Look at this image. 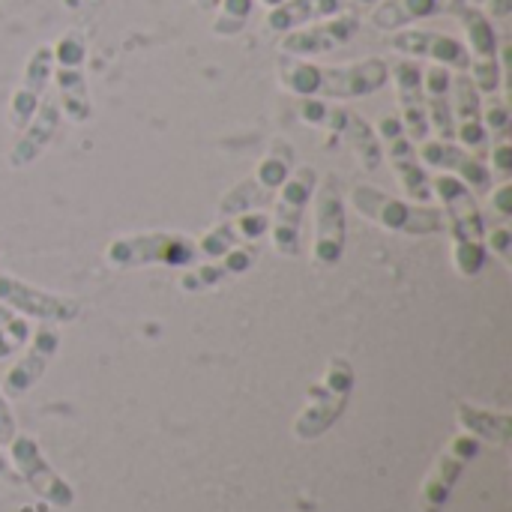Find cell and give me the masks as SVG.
<instances>
[{"instance_id":"cell-1","label":"cell","mask_w":512,"mask_h":512,"mask_svg":"<svg viewBox=\"0 0 512 512\" xmlns=\"http://www.w3.org/2000/svg\"><path fill=\"white\" fill-rule=\"evenodd\" d=\"M390 63L384 57L354 60L348 66H318L285 57L279 63V84L300 99H363L387 87Z\"/></svg>"},{"instance_id":"cell-2","label":"cell","mask_w":512,"mask_h":512,"mask_svg":"<svg viewBox=\"0 0 512 512\" xmlns=\"http://www.w3.org/2000/svg\"><path fill=\"white\" fill-rule=\"evenodd\" d=\"M348 204L369 222L381 225L384 231L405 234V237H435L447 231V219L441 207L402 201L387 195L384 189L372 183H357L348 192Z\"/></svg>"},{"instance_id":"cell-3","label":"cell","mask_w":512,"mask_h":512,"mask_svg":"<svg viewBox=\"0 0 512 512\" xmlns=\"http://www.w3.org/2000/svg\"><path fill=\"white\" fill-rule=\"evenodd\" d=\"M198 261V243L180 231H141L120 234L105 246V264L111 270H141V267H192Z\"/></svg>"},{"instance_id":"cell-4","label":"cell","mask_w":512,"mask_h":512,"mask_svg":"<svg viewBox=\"0 0 512 512\" xmlns=\"http://www.w3.org/2000/svg\"><path fill=\"white\" fill-rule=\"evenodd\" d=\"M357 375L351 360L345 357H330L321 381H315L309 387V402L300 411V417L294 420V438L300 441H318L321 435H327L339 417L348 408V399L354 393Z\"/></svg>"},{"instance_id":"cell-5","label":"cell","mask_w":512,"mask_h":512,"mask_svg":"<svg viewBox=\"0 0 512 512\" xmlns=\"http://www.w3.org/2000/svg\"><path fill=\"white\" fill-rule=\"evenodd\" d=\"M54 96L60 102V111L69 123H87L93 117V99L84 75V60H87V42L81 30H66L54 45Z\"/></svg>"},{"instance_id":"cell-6","label":"cell","mask_w":512,"mask_h":512,"mask_svg":"<svg viewBox=\"0 0 512 512\" xmlns=\"http://www.w3.org/2000/svg\"><path fill=\"white\" fill-rule=\"evenodd\" d=\"M321 174L312 165H300L288 174V180L276 189L273 198V219H270V240L273 249L285 258H297L303 246V216L315 195Z\"/></svg>"},{"instance_id":"cell-7","label":"cell","mask_w":512,"mask_h":512,"mask_svg":"<svg viewBox=\"0 0 512 512\" xmlns=\"http://www.w3.org/2000/svg\"><path fill=\"white\" fill-rule=\"evenodd\" d=\"M297 114H300L303 123L339 135L357 153V159L363 162V168H369V171H378L381 168V162H384L381 138H378L375 126L366 117H360L357 111L342 108V105H327L324 99H303L300 108H297Z\"/></svg>"},{"instance_id":"cell-8","label":"cell","mask_w":512,"mask_h":512,"mask_svg":"<svg viewBox=\"0 0 512 512\" xmlns=\"http://www.w3.org/2000/svg\"><path fill=\"white\" fill-rule=\"evenodd\" d=\"M315 246L312 261L318 267H336L345 258L348 243V210H345V189L336 174H327L315 186Z\"/></svg>"},{"instance_id":"cell-9","label":"cell","mask_w":512,"mask_h":512,"mask_svg":"<svg viewBox=\"0 0 512 512\" xmlns=\"http://www.w3.org/2000/svg\"><path fill=\"white\" fill-rule=\"evenodd\" d=\"M6 447H9L12 468L18 471V477L24 480V486L36 498H42L54 510H72L75 507L78 495H75L72 483L51 468V462L45 459V453L33 435H15Z\"/></svg>"},{"instance_id":"cell-10","label":"cell","mask_w":512,"mask_h":512,"mask_svg":"<svg viewBox=\"0 0 512 512\" xmlns=\"http://www.w3.org/2000/svg\"><path fill=\"white\" fill-rule=\"evenodd\" d=\"M0 306L12 309L15 315L24 318H36L39 324H72L81 318V303L66 297V294H54L45 291L39 285H30L18 276L0 273Z\"/></svg>"},{"instance_id":"cell-11","label":"cell","mask_w":512,"mask_h":512,"mask_svg":"<svg viewBox=\"0 0 512 512\" xmlns=\"http://www.w3.org/2000/svg\"><path fill=\"white\" fill-rule=\"evenodd\" d=\"M357 30H360V15L354 9H345L339 15H330V18H321L306 27L282 33L279 51L285 57H297V60L333 54V51L345 48L357 36Z\"/></svg>"},{"instance_id":"cell-12","label":"cell","mask_w":512,"mask_h":512,"mask_svg":"<svg viewBox=\"0 0 512 512\" xmlns=\"http://www.w3.org/2000/svg\"><path fill=\"white\" fill-rule=\"evenodd\" d=\"M432 192L444 204L447 231L453 234V243H486L489 219L480 207V198L453 174H438L432 180Z\"/></svg>"},{"instance_id":"cell-13","label":"cell","mask_w":512,"mask_h":512,"mask_svg":"<svg viewBox=\"0 0 512 512\" xmlns=\"http://www.w3.org/2000/svg\"><path fill=\"white\" fill-rule=\"evenodd\" d=\"M375 132H378L381 147L390 156V162H393V168H396V174H399L408 198H414L417 204H429L432 201V177H429L426 165L420 162L417 144L408 138L402 120L393 117V114H387V117L378 120Z\"/></svg>"},{"instance_id":"cell-14","label":"cell","mask_w":512,"mask_h":512,"mask_svg":"<svg viewBox=\"0 0 512 512\" xmlns=\"http://www.w3.org/2000/svg\"><path fill=\"white\" fill-rule=\"evenodd\" d=\"M480 441L471 438V435H456L444 453L438 456L435 468L429 471V477L423 480V489H420V510L423 512H444L459 477L465 474V468L480 456Z\"/></svg>"},{"instance_id":"cell-15","label":"cell","mask_w":512,"mask_h":512,"mask_svg":"<svg viewBox=\"0 0 512 512\" xmlns=\"http://www.w3.org/2000/svg\"><path fill=\"white\" fill-rule=\"evenodd\" d=\"M420 162L426 168H435V171H450L453 177H459L465 186H471L474 195H489L492 192V168L483 156L465 150L462 144L456 141H423L420 147Z\"/></svg>"},{"instance_id":"cell-16","label":"cell","mask_w":512,"mask_h":512,"mask_svg":"<svg viewBox=\"0 0 512 512\" xmlns=\"http://www.w3.org/2000/svg\"><path fill=\"white\" fill-rule=\"evenodd\" d=\"M450 99H453V123H456V141L483 156L489 153V132L483 123V93L474 87L468 72H456L450 81Z\"/></svg>"},{"instance_id":"cell-17","label":"cell","mask_w":512,"mask_h":512,"mask_svg":"<svg viewBox=\"0 0 512 512\" xmlns=\"http://www.w3.org/2000/svg\"><path fill=\"white\" fill-rule=\"evenodd\" d=\"M393 51L411 57V60H435L438 66L468 72L471 69V54L462 39L438 30H396L390 39Z\"/></svg>"},{"instance_id":"cell-18","label":"cell","mask_w":512,"mask_h":512,"mask_svg":"<svg viewBox=\"0 0 512 512\" xmlns=\"http://www.w3.org/2000/svg\"><path fill=\"white\" fill-rule=\"evenodd\" d=\"M51 72H54V54H51V45H36L24 63V72H21V81L9 99V126L15 132H21L30 117L36 114L39 102L45 99L48 93V84H51Z\"/></svg>"},{"instance_id":"cell-19","label":"cell","mask_w":512,"mask_h":512,"mask_svg":"<svg viewBox=\"0 0 512 512\" xmlns=\"http://www.w3.org/2000/svg\"><path fill=\"white\" fill-rule=\"evenodd\" d=\"M57 351H60V333L51 327V324H42L36 333H33V342H30V348L15 360V366L6 372V378H3V396L6 399H21V396H27L39 381H42V375L48 372V366H51V360L57 357Z\"/></svg>"},{"instance_id":"cell-20","label":"cell","mask_w":512,"mask_h":512,"mask_svg":"<svg viewBox=\"0 0 512 512\" xmlns=\"http://www.w3.org/2000/svg\"><path fill=\"white\" fill-rule=\"evenodd\" d=\"M390 78L396 81V99L402 111V126L414 144L429 141V117H426V96H423V66L411 57L396 60L390 66Z\"/></svg>"},{"instance_id":"cell-21","label":"cell","mask_w":512,"mask_h":512,"mask_svg":"<svg viewBox=\"0 0 512 512\" xmlns=\"http://www.w3.org/2000/svg\"><path fill=\"white\" fill-rule=\"evenodd\" d=\"M60 120H63V111H60L57 96H54V93H45V99L39 102L36 114H33L30 123L18 132L15 144L9 147V168L21 171V168L33 165V162L51 147V141L57 138Z\"/></svg>"},{"instance_id":"cell-22","label":"cell","mask_w":512,"mask_h":512,"mask_svg":"<svg viewBox=\"0 0 512 512\" xmlns=\"http://www.w3.org/2000/svg\"><path fill=\"white\" fill-rule=\"evenodd\" d=\"M465 6H468V0H378L369 21H372V27H378L384 33H396L420 18L459 15Z\"/></svg>"},{"instance_id":"cell-23","label":"cell","mask_w":512,"mask_h":512,"mask_svg":"<svg viewBox=\"0 0 512 512\" xmlns=\"http://www.w3.org/2000/svg\"><path fill=\"white\" fill-rule=\"evenodd\" d=\"M450 81H453V72H450L447 66L432 63V66L423 72V96H426V117H429V129H435L441 141H456Z\"/></svg>"},{"instance_id":"cell-24","label":"cell","mask_w":512,"mask_h":512,"mask_svg":"<svg viewBox=\"0 0 512 512\" xmlns=\"http://www.w3.org/2000/svg\"><path fill=\"white\" fill-rule=\"evenodd\" d=\"M348 0H282L279 6L267 9V27L273 33H288L297 27H306L312 21L330 18L345 12Z\"/></svg>"},{"instance_id":"cell-25","label":"cell","mask_w":512,"mask_h":512,"mask_svg":"<svg viewBox=\"0 0 512 512\" xmlns=\"http://www.w3.org/2000/svg\"><path fill=\"white\" fill-rule=\"evenodd\" d=\"M456 423L465 435L477 438L480 444H510L512 414L507 411H489L471 402H462L456 408Z\"/></svg>"},{"instance_id":"cell-26","label":"cell","mask_w":512,"mask_h":512,"mask_svg":"<svg viewBox=\"0 0 512 512\" xmlns=\"http://www.w3.org/2000/svg\"><path fill=\"white\" fill-rule=\"evenodd\" d=\"M273 198H276L273 189L261 186L255 177H246V180L234 183V186L222 195L216 213H219L222 219H234V216H243V213H258V210L270 207Z\"/></svg>"},{"instance_id":"cell-27","label":"cell","mask_w":512,"mask_h":512,"mask_svg":"<svg viewBox=\"0 0 512 512\" xmlns=\"http://www.w3.org/2000/svg\"><path fill=\"white\" fill-rule=\"evenodd\" d=\"M297 168V162H294V150H291V144L285 141V138H276L273 144H270V150H267V156L255 165V180L261 183V186H267V189H279L285 180H288V174Z\"/></svg>"},{"instance_id":"cell-28","label":"cell","mask_w":512,"mask_h":512,"mask_svg":"<svg viewBox=\"0 0 512 512\" xmlns=\"http://www.w3.org/2000/svg\"><path fill=\"white\" fill-rule=\"evenodd\" d=\"M195 243H198V258L216 261V258L228 255L231 249H237L240 243H246V240H243V234H240L237 219H225V222H216V225H213L201 240H195Z\"/></svg>"},{"instance_id":"cell-29","label":"cell","mask_w":512,"mask_h":512,"mask_svg":"<svg viewBox=\"0 0 512 512\" xmlns=\"http://www.w3.org/2000/svg\"><path fill=\"white\" fill-rule=\"evenodd\" d=\"M255 12V0H219L216 18H213V33L222 39L240 36Z\"/></svg>"},{"instance_id":"cell-30","label":"cell","mask_w":512,"mask_h":512,"mask_svg":"<svg viewBox=\"0 0 512 512\" xmlns=\"http://www.w3.org/2000/svg\"><path fill=\"white\" fill-rule=\"evenodd\" d=\"M228 279H231V273L225 270L222 258H216V261H210V264H201V267H195V270H186V273L180 276V288H183L186 294H201V291H213V288L225 285Z\"/></svg>"},{"instance_id":"cell-31","label":"cell","mask_w":512,"mask_h":512,"mask_svg":"<svg viewBox=\"0 0 512 512\" xmlns=\"http://www.w3.org/2000/svg\"><path fill=\"white\" fill-rule=\"evenodd\" d=\"M489 261L486 243H453V264L465 279H477Z\"/></svg>"},{"instance_id":"cell-32","label":"cell","mask_w":512,"mask_h":512,"mask_svg":"<svg viewBox=\"0 0 512 512\" xmlns=\"http://www.w3.org/2000/svg\"><path fill=\"white\" fill-rule=\"evenodd\" d=\"M483 123H486V132H489V138L495 135L498 141H504V138H507V132H510V123H512L510 102H507V99H501L498 93H492V96H483Z\"/></svg>"},{"instance_id":"cell-33","label":"cell","mask_w":512,"mask_h":512,"mask_svg":"<svg viewBox=\"0 0 512 512\" xmlns=\"http://www.w3.org/2000/svg\"><path fill=\"white\" fill-rule=\"evenodd\" d=\"M27 339H30V324L24 318H15L12 324L0 327V360L9 357L12 351H18L21 342H27Z\"/></svg>"},{"instance_id":"cell-34","label":"cell","mask_w":512,"mask_h":512,"mask_svg":"<svg viewBox=\"0 0 512 512\" xmlns=\"http://www.w3.org/2000/svg\"><path fill=\"white\" fill-rule=\"evenodd\" d=\"M486 249H492L504 264H510L512 258V231L507 222H495L492 228H486Z\"/></svg>"},{"instance_id":"cell-35","label":"cell","mask_w":512,"mask_h":512,"mask_svg":"<svg viewBox=\"0 0 512 512\" xmlns=\"http://www.w3.org/2000/svg\"><path fill=\"white\" fill-rule=\"evenodd\" d=\"M486 156H489V168H492V174H504V177H507V174L512 171V147L507 138H504L498 147H492Z\"/></svg>"},{"instance_id":"cell-36","label":"cell","mask_w":512,"mask_h":512,"mask_svg":"<svg viewBox=\"0 0 512 512\" xmlns=\"http://www.w3.org/2000/svg\"><path fill=\"white\" fill-rule=\"evenodd\" d=\"M489 204H492V210L498 213V219L501 222H507L512 216V183L507 180L504 186H498L495 192H492V198H489Z\"/></svg>"},{"instance_id":"cell-37","label":"cell","mask_w":512,"mask_h":512,"mask_svg":"<svg viewBox=\"0 0 512 512\" xmlns=\"http://www.w3.org/2000/svg\"><path fill=\"white\" fill-rule=\"evenodd\" d=\"M15 435H18V429H15L12 408H9V399H6V396H3V390H0V444L6 447Z\"/></svg>"},{"instance_id":"cell-38","label":"cell","mask_w":512,"mask_h":512,"mask_svg":"<svg viewBox=\"0 0 512 512\" xmlns=\"http://www.w3.org/2000/svg\"><path fill=\"white\" fill-rule=\"evenodd\" d=\"M483 6H486L483 12L489 18H507V15H512V0H486Z\"/></svg>"},{"instance_id":"cell-39","label":"cell","mask_w":512,"mask_h":512,"mask_svg":"<svg viewBox=\"0 0 512 512\" xmlns=\"http://www.w3.org/2000/svg\"><path fill=\"white\" fill-rule=\"evenodd\" d=\"M12 321H15V312L6 309V306H0V327H6V324H12Z\"/></svg>"},{"instance_id":"cell-40","label":"cell","mask_w":512,"mask_h":512,"mask_svg":"<svg viewBox=\"0 0 512 512\" xmlns=\"http://www.w3.org/2000/svg\"><path fill=\"white\" fill-rule=\"evenodd\" d=\"M195 6H198L201 12H216L219 0H195Z\"/></svg>"},{"instance_id":"cell-41","label":"cell","mask_w":512,"mask_h":512,"mask_svg":"<svg viewBox=\"0 0 512 512\" xmlns=\"http://www.w3.org/2000/svg\"><path fill=\"white\" fill-rule=\"evenodd\" d=\"M354 6H360V9H366V6H375L378 0H351Z\"/></svg>"},{"instance_id":"cell-42","label":"cell","mask_w":512,"mask_h":512,"mask_svg":"<svg viewBox=\"0 0 512 512\" xmlns=\"http://www.w3.org/2000/svg\"><path fill=\"white\" fill-rule=\"evenodd\" d=\"M261 3H264V6H267V9H273V6H279V3H282V0H261Z\"/></svg>"},{"instance_id":"cell-43","label":"cell","mask_w":512,"mask_h":512,"mask_svg":"<svg viewBox=\"0 0 512 512\" xmlns=\"http://www.w3.org/2000/svg\"><path fill=\"white\" fill-rule=\"evenodd\" d=\"M468 3H471V6H483L486 0H468Z\"/></svg>"},{"instance_id":"cell-44","label":"cell","mask_w":512,"mask_h":512,"mask_svg":"<svg viewBox=\"0 0 512 512\" xmlns=\"http://www.w3.org/2000/svg\"><path fill=\"white\" fill-rule=\"evenodd\" d=\"M0 474H6V462H3V456H0Z\"/></svg>"}]
</instances>
